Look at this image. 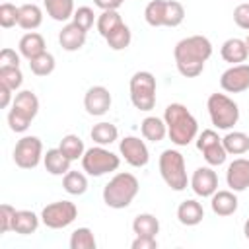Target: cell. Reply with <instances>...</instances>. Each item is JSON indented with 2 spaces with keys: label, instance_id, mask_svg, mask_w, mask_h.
<instances>
[{
  "label": "cell",
  "instance_id": "obj_27",
  "mask_svg": "<svg viewBox=\"0 0 249 249\" xmlns=\"http://www.w3.org/2000/svg\"><path fill=\"white\" fill-rule=\"evenodd\" d=\"M47 14L54 21H68L74 16V0H43Z\"/></svg>",
  "mask_w": 249,
  "mask_h": 249
},
{
  "label": "cell",
  "instance_id": "obj_30",
  "mask_svg": "<svg viewBox=\"0 0 249 249\" xmlns=\"http://www.w3.org/2000/svg\"><path fill=\"white\" fill-rule=\"evenodd\" d=\"M132 231L136 235H152L156 237V233L160 231V220L154 216V214H138L134 220H132Z\"/></svg>",
  "mask_w": 249,
  "mask_h": 249
},
{
  "label": "cell",
  "instance_id": "obj_46",
  "mask_svg": "<svg viewBox=\"0 0 249 249\" xmlns=\"http://www.w3.org/2000/svg\"><path fill=\"white\" fill-rule=\"evenodd\" d=\"M243 233H245V237L249 239V218H247L245 224H243Z\"/></svg>",
  "mask_w": 249,
  "mask_h": 249
},
{
  "label": "cell",
  "instance_id": "obj_17",
  "mask_svg": "<svg viewBox=\"0 0 249 249\" xmlns=\"http://www.w3.org/2000/svg\"><path fill=\"white\" fill-rule=\"evenodd\" d=\"M226 183L235 193L249 189V160L245 158L233 160L226 169Z\"/></svg>",
  "mask_w": 249,
  "mask_h": 249
},
{
  "label": "cell",
  "instance_id": "obj_18",
  "mask_svg": "<svg viewBox=\"0 0 249 249\" xmlns=\"http://www.w3.org/2000/svg\"><path fill=\"white\" fill-rule=\"evenodd\" d=\"M58 43H60V47H62L64 51H68V53L80 51V49L86 45V31L80 29L74 21H70V23H66V25L60 29V33H58Z\"/></svg>",
  "mask_w": 249,
  "mask_h": 249
},
{
  "label": "cell",
  "instance_id": "obj_40",
  "mask_svg": "<svg viewBox=\"0 0 249 249\" xmlns=\"http://www.w3.org/2000/svg\"><path fill=\"white\" fill-rule=\"evenodd\" d=\"M14 216H16V208L10 204H2L0 206V231L8 233L14 228Z\"/></svg>",
  "mask_w": 249,
  "mask_h": 249
},
{
  "label": "cell",
  "instance_id": "obj_48",
  "mask_svg": "<svg viewBox=\"0 0 249 249\" xmlns=\"http://www.w3.org/2000/svg\"><path fill=\"white\" fill-rule=\"evenodd\" d=\"M117 2H119V4H123V2H124V0H117Z\"/></svg>",
  "mask_w": 249,
  "mask_h": 249
},
{
  "label": "cell",
  "instance_id": "obj_7",
  "mask_svg": "<svg viewBox=\"0 0 249 249\" xmlns=\"http://www.w3.org/2000/svg\"><path fill=\"white\" fill-rule=\"evenodd\" d=\"M206 109L212 124L220 130H230L239 121V107L226 93H212L206 101Z\"/></svg>",
  "mask_w": 249,
  "mask_h": 249
},
{
  "label": "cell",
  "instance_id": "obj_20",
  "mask_svg": "<svg viewBox=\"0 0 249 249\" xmlns=\"http://www.w3.org/2000/svg\"><path fill=\"white\" fill-rule=\"evenodd\" d=\"M220 54L226 62L230 64H241L247 60L249 56V51H247V45H245V39H237V37H231L228 41H224L222 49H220Z\"/></svg>",
  "mask_w": 249,
  "mask_h": 249
},
{
  "label": "cell",
  "instance_id": "obj_8",
  "mask_svg": "<svg viewBox=\"0 0 249 249\" xmlns=\"http://www.w3.org/2000/svg\"><path fill=\"white\" fill-rule=\"evenodd\" d=\"M119 165H121V158L117 154H113L111 150H107L105 146H99V144L88 148L82 156V167L91 177H101L105 173L117 171Z\"/></svg>",
  "mask_w": 249,
  "mask_h": 249
},
{
  "label": "cell",
  "instance_id": "obj_26",
  "mask_svg": "<svg viewBox=\"0 0 249 249\" xmlns=\"http://www.w3.org/2000/svg\"><path fill=\"white\" fill-rule=\"evenodd\" d=\"M140 132L150 142H161L165 138V134H167V124L160 117H146L140 123Z\"/></svg>",
  "mask_w": 249,
  "mask_h": 249
},
{
  "label": "cell",
  "instance_id": "obj_42",
  "mask_svg": "<svg viewBox=\"0 0 249 249\" xmlns=\"http://www.w3.org/2000/svg\"><path fill=\"white\" fill-rule=\"evenodd\" d=\"M12 66H19V54L14 49H2L0 53V68H12Z\"/></svg>",
  "mask_w": 249,
  "mask_h": 249
},
{
  "label": "cell",
  "instance_id": "obj_31",
  "mask_svg": "<svg viewBox=\"0 0 249 249\" xmlns=\"http://www.w3.org/2000/svg\"><path fill=\"white\" fill-rule=\"evenodd\" d=\"M105 41H107L109 49H113V51H123V49H126V47L130 45L132 33H130V29H128V25L123 21L119 27H115V29L105 37Z\"/></svg>",
  "mask_w": 249,
  "mask_h": 249
},
{
  "label": "cell",
  "instance_id": "obj_22",
  "mask_svg": "<svg viewBox=\"0 0 249 249\" xmlns=\"http://www.w3.org/2000/svg\"><path fill=\"white\" fill-rule=\"evenodd\" d=\"M202 218H204V208L195 198L183 200L179 204V208H177V220L183 226H196V224L202 222Z\"/></svg>",
  "mask_w": 249,
  "mask_h": 249
},
{
  "label": "cell",
  "instance_id": "obj_11",
  "mask_svg": "<svg viewBox=\"0 0 249 249\" xmlns=\"http://www.w3.org/2000/svg\"><path fill=\"white\" fill-rule=\"evenodd\" d=\"M196 148L202 154L204 161L208 165H212V167L222 165L226 161V158H228V152L224 148L222 138L212 128H204L200 134H196Z\"/></svg>",
  "mask_w": 249,
  "mask_h": 249
},
{
  "label": "cell",
  "instance_id": "obj_19",
  "mask_svg": "<svg viewBox=\"0 0 249 249\" xmlns=\"http://www.w3.org/2000/svg\"><path fill=\"white\" fill-rule=\"evenodd\" d=\"M237 202L235 191H216L210 196V208L216 216H231L237 210Z\"/></svg>",
  "mask_w": 249,
  "mask_h": 249
},
{
  "label": "cell",
  "instance_id": "obj_14",
  "mask_svg": "<svg viewBox=\"0 0 249 249\" xmlns=\"http://www.w3.org/2000/svg\"><path fill=\"white\" fill-rule=\"evenodd\" d=\"M220 86L228 93H241L249 89V64H231L220 76Z\"/></svg>",
  "mask_w": 249,
  "mask_h": 249
},
{
  "label": "cell",
  "instance_id": "obj_36",
  "mask_svg": "<svg viewBox=\"0 0 249 249\" xmlns=\"http://www.w3.org/2000/svg\"><path fill=\"white\" fill-rule=\"evenodd\" d=\"M54 56L51 54V53H43V54H39V56H35L33 60H29V68H31V72L35 74V76H49V74H53V70H54Z\"/></svg>",
  "mask_w": 249,
  "mask_h": 249
},
{
  "label": "cell",
  "instance_id": "obj_12",
  "mask_svg": "<svg viewBox=\"0 0 249 249\" xmlns=\"http://www.w3.org/2000/svg\"><path fill=\"white\" fill-rule=\"evenodd\" d=\"M43 160V142L37 136H23L16 142L14 163L19 169H35Z\"/></svg>",
  "mask_w": 249,
  "mask_h": 249
},
{
  "label": "cell",
  "instance_id": "obj_28",
  "mask_svg": "<svg viewBox=\"0 0 249 249\" xmlns=\"http://www.w3.org/2000/svg\"><path fill=\"white\" fill-rule=\"evenodd\" d=\"M89 136L95 144L99 146H109L113 144L117 138H119V130L113 123H107V121H101L97 124H93V128L89 130Z\"/></svg>",
  "mask_w": 249,
  "mask_h": 249
},
{
  "label": "cell",
  "instance_id": "obj_29",
  "mask_svg": "<svg viewBox=\"0 0 249 249\" xmlns=\"http://www.w3.org/2000/svg\"><path fill=\"white\" fill-rule=\"evenodd\" d=\"M224 148L228 154H233V156H241L245 152H249V136L241 130H233V132H228L224 138Z\"/></svg>",
  "mask_w": 249,
  "mask_h": 249
},
{
  "label": "cell",
  "instance_id": "obj_21",
  "mask_svg": "<svg viewBox=\"0 0 249 249\" xmlns=\"http://www.w3.org/2000/svg\"><path fill=\"white\" fill-rule=\"evenodd\" d=\"M43 163H45V169H47L51 175H66V173L70 171L72 160L66 158L60 148H51V150H47V154L43 156Z\"/></svg>",
  "mask_w": 249,
  "mask_h": 249
},
{
  "label": "cell",
  "instance_id": "obj_1",
  "mask_svg": "<svg viewBox=\"0 0 249 249\" xmlns=\"http://www.w3.org/2000/svg\"><path fill=\"white\" fill-rule=\"evenodd\" d=\"M173 56H175V66L181 76L196 78L202 74L206 60L212 56V43L204 35L185 37L175 45Z\"/></svg>",
  "mask_w": 249,
  "mask_h": 249
},
{
  "label": "cell",
  "instance_id": "obj_33",
  "mask_svg": "<svg viewBox=\"0 0 249 249\" xmlns=\"http://www.w3.org/2000/svg\"><path fill=\"white\" fill-rule=\"evenodd\" d=\"M62 187H64V191L68 193V195H74V196H78V195H84L86 191H88V179H86V175L82 173V171H68L64 177H62Z\"/></svg>",
  "mask_w": 249,
  "mask_h": 249
},
{
  "label": "cell",
  "instance_id": "obj_10",
  "mask_svg": "<svg viewBox=\"0 0 249 249\" xmlns=\"http://www.w3.org/2000/svg\"><path fill=\"white\" fill-rule=\"evenodd\" d=\"M78 218V206L70 200H56L41 210V222L51 230H62Z\"/></svg>",
  "mask_w": 249,
  "mask_h": 249
},
{
  "label": "cell",
  "instance_id": "obj_2",
  "mask_svg": "<svg viewBox=\"0 0 249 249\" xmlns=\"http://www.w3.org/2000/svg\"><path fill=\"white\" fill-rule=\"evenodd\" d=\"M163 121L167 124V136L175 146H187L198 134V123L183 103H169Z\"/></svg>",
  "mask_w": 249,
  "mask_h": 249
},
{
  "label": "cell",
  "instance_id": "obj_15",
  "mask_svg": "<svg viewBox=\"0 0 249 249\" xmlns=\"http://www.w3.org/2000/svg\"><path fill=\"white\" fill-rule=\"evenodd\" d=\"M111 103H113V97L105 86H91L84 95V107L91 117L105 115L111 109Z\"/></svg>",
  "mask_w": 249,
  "mask_h": 249
},
{
  "label": "cell",
  "instance_id": "obj_47",
  "mask_svg": "<svg viewBox=\"0 0 249 249\" xmlns=\"http://www.w3.org/2000/svg\"><path fill=\"white\" fill-rule=\"evenodd\" d=\"M245 45H247V51H249V33H247V37H245Z\"/></svg>",
  "mask_w": 249,
  "mask_h": 249
},
{
  "label": "cell",
  "instance_id": "obj_43",
  "mask_svg": "<svg viewBox=\"0 0 249 249\" xmlns=\"http://www.w3.org/2000/svg\"><path fill=\"white\" fill-rule=\"evenodd\" d=\"M132 249H156L158 247V239L152 235H136V239L130 243Z\"/></svg>",
  "mask_w": 249,
  "mask_h": 249
},
{
  "label": "cell",
  "instance_id": "obj_44",
  "mask_svg": "<svg viewBox=\"0 0 249 249\" xmlns=\"http://www.w3.org/2000/svg\"><path fill=\"white\" fill-rule=\"evenodd\" d=\"M12 101H14V99H12V89H10L8 86L0 84V107H2V109H6Z\"/></svg>",
  "mask_w": 249,
  "mask_h": 249
},
{
  "label": "cell",
  "instance_id": "obj_35",
  "mask_svg": "<svg viewBox=\"0 0 249 249\" xmlns=\"http://www.w3.org/2000/svg\"><path fill=\"white\" fill-rule=\"evenodd\" d=\"M95 235L89 228H78L70 235V249H95Z\"/></svg>",
  "mask_w": 249,
  "mask_h": 249
},
{
  "label": "cell",
  "instance_id": "obj_38",
  "mask_svg": "<svg viewBox=\"0 0 249 249\" xmlns=\"http://www.w3.org/2000/svg\"><path fill=\"white\" fill-rule=\"evenodd\" d=\"M72 21L80 27V29H84L86 33L93 27V21H95V14H93V10L89 8V6H82V8H78L76 12H74V16H72Z\"/></svg>",
  "mask_w": 249,
  "mask_h": 249
},
{
  "label": "cell",
  "instance_id": "obj_23",
  "mask_svg": "<svg viewBox=\"0 0 249 249\" xmlns=\"http://www.w3.org/2000/svg\"><path fill=\"white\" fill-rule=\"evenodd\" d=\"M18 47H19V54H21L23 58L33 60L35 56H39V54L45 53V39H43L41 33L29 31V33H25V35L19 39V45H18Z\"/></svg>",
  "mask_w": 249,
  "mask_h": 249
},
{
  "label": "cell",
  "instance_id": "obj_32",
  "mask_svg": "<svg viewBox=\"0 0 249 249\" xmlns=\"http://www.w3.org/2000/svg\"><path fill=\"white\" fill-rule=\"evenodd\" d=\"M58 148H60L62 154H64L66 158H70L72 161H74V160H82V156H84V152H86L84 140H82L80 136H76V134H66V136H62Z\"/></svg>",
  "mask_w": 249,
  "mask_h": 249
},
{
  "label": "cell",
  "instance_id": "obj_16",
  "mask_svg": "<svg viewBox=\"0 0 249 249\" xmlns=\"http://www.w3.org/2000/svg\"><path fill=\"white\" fill-rule=\"evenodd\" d=\"M189 185H191V189L196 196L208 198L218 191V175L212 169V165L210 167H196Z\"/></svg>",
  "mask_w": 249,
  "mask_h": 249
},
{
  "label": "cell",
  "instance_id": "obj_39",
  "mask_svg": "<svg viewBox=\"0 0 249 249\" xmlns=\"http://www.w3.org/2000/svg\"><path fill=\"white\" fill-rule=\"evenodd\" d=\"M18 18H19V8L10 4V2H4L0 6V25L4 29H10L18 23Z\"/></svg>",
  "mask_w": 249,
  "mask_h": 249
},
{
  "label": "cell",
  "instance_id": "obj_13",
  "mask_svg": "<svg viewBox=\"0 0 249 249\" xmlns=\"http://www.w3.org/2000/svg\"><path fill=\"white\" fill-rule=\"evenodd\" d=\"M119 152L124 158V161L132 167H144L150 161V152L144 140L138 136H124L119 142Z\"/></svg>",
  "mask_w": 249,
  "mask_h": 249
},
{
  "label": "cell",
  "instance_id": "obj_41",
  "mask_svg": "<svg viewBox=\"0 0 249 249\" xmlns=\"http://www.w3.org/2000/svg\"><path fill=\"white\" fill-rule=\"evenodd\" d=\"M233 21L237 27L249 31V2H243L239 6H235L233 10Z\"/></svg>",
  "mask_w": 249,
  "mask_h": 249
},
{
  "label": "cell",
  "instance_id": "obj_4",
  "mask_svg": "<svg viewBox=\"0 0 249 249\" xmlns=\"http://www.w3.org/2000/svg\"><path fill=\"white\" fill-rule=\"evenodd\" d=\"M144 19L152 27H177L185 19V8L177 0H152L144 10Z\"/></svg>",
  "mask_w": 249,
  "mask_h": 249
},
{
  "label": "cell",
  "instance_id": "obj_3",
  "mask_svg": "<svg viewBox=\"0 0 249 249\" xmlns=\"http://www.w3.org/2000/svg\"><path fill=\"white\" fill-rule=\"evenodd\" d=\"M138 191H140L138 179L132 173L121 171V173L113 175L109 179V183L103 187V202L109 208L121 210V208L130 206V202L136 198Z\"/></svg>",
  "mask_w": 249,
  "mask_h": 249
},
{
  "label": "cell",
  "instance_id": "obj_24",
  "mask_svg": "<svg viewBox=\"0 0 249 249\" xmlns=\"http://www.w3.org/2000/svg\"><path fill=\"white\" fill-rule=\"evenodd\" d=\"M39 220H41V216H37V214L31 212V210H16L12 231H16V233H19V235L35 233L37 228H39Z\"/></svg>",
  "mask_w": 249,
  "mask_h": 249
},
{
  "label": "cell",
  "instance_id": "obj_5",
  "mask_svg": "<svg viewBox=\"0 0 249 249\" xmlns=\"http://www.w3.org/2000/svg\"><path fill=\"white\" fill-rule=\"evenodd\" d=\"M37 113H39L37 95L31 89H23L12 101V109L8 113V124L14 132H25L31 121L37 117Z\"/></svg>",
  "mask_w": 249,
  "mask_h": 249
},
{
  "label": "cell",
  "instance_id": "obj_25",
  "mask_svg": "<svg viewBox=\"0 0 249 249\" xmlns=\"http://www.w3.org/2000/svg\"><path fill=\"white\" fill-rule=\"evenodd\" d=\"M43 23V10L37 4H23L19 6L18 25L25 31H33Z\"/></svg>",
  "mask_w": 249,
  "mask_h": 249
},
{
  "label": "cell",
  "instance_id": "obj_34",
  "mask_svg": "<svg viewBox=\"0 0 249 249\" xmlns=\"http://www.w3.org/2000/svg\"><path fill=\"white\" fill-rule=\"evenodd\" d=\"M95 23H97L99 35L105 39L115 27H119V25L123 23V18H121V14H119L117 10H105V12L99 14V18H97Z\"/></svg>",
  "mask_w": 249,
  "mask_h": 249
},
{
  "label": "cell",
  "instance_id": "obj_9",
  "mask_svg": "<svg viewBox=\"0 0 249 249\" xmlns=\"http://www.w3.org/2000/svg\"><path fill=\"white\" fill-rule=\"evenodd\" d=\"M128 86L130 101L138 111H152L156 107V78L152 72H134Z\"/></svg>",
  "mask_w": 249,
  "mask_h": 249
},
{
  "label": "cell",
  "instance_id": "obj_6",
  "mask_svg": "<svg viewBox=\"0 0 249 249\" xmlns=\"http://www.w3.org/2000/svg\"><path fill=\"white\" fill-rule=\"evenodd\" d=\"M160 175L165 181V185L173 191H185L189 185L185 158L177 150H163L160 156Z\"/></svg>",
  "mask_w": 249,
  "mask_h": 249
},
{
  "label": "cell",
  "instance_id": "obj_45",
  "mask_svg": "<svg viewBox=\"0 0 249 249\" xmlns=\"http://www.w3.org/2000/svg\"><path fill=\"white\" fill-rule=\"evenodd\" d=\"M93 4H95L97 8H101L103 12H105V10H117V8L121 6L117 0H93Z\"/></svg>",
  "mask_w": 249,
  "mask_h": 249
},
{
  "label": "cell",
  "instance_id": "obj_37",
  "mask_svg": "<svg viewBox=\"0 0 249 249\" xmlns=\"http://www.w3.org/2000/svg\"><path fill=\"white\" fill-rule=\"evenodd\" d=\"M0 84L8 86L12 91L19 89L23 84V74L19 70V66H12V68H0Z\"/></svg>",
  "mask_w": 249,
  "mask_h": 249
}]
</instances>
